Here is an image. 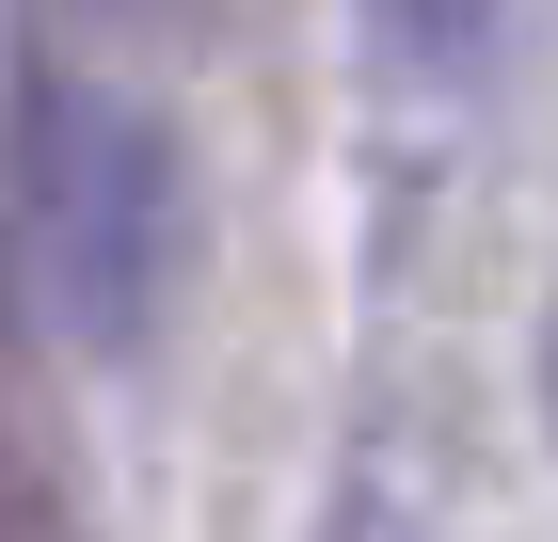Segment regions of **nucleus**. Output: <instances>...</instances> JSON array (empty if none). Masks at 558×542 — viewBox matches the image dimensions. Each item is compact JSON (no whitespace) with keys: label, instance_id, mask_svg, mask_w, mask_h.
<instances>
[{"label":"nucleus","instance_id":"4","mask_svg":"<svg viewBox=\"0 0 558 542\" xmlns=\"http://www.w3.org/2000/svg\"><path fill=\"white\" fill-rule=\"evenodd\" d=\"M543 383H558V335H543Z\"/></svg>","mask_w":558,"mask_h":542},{"label":"nucleus","instance_id":"2","mask_svg":"<svg viewBox=\"0 0 558 542\" xmlns=\"http://www.w3.org/2000/svg\"><path fill=\"white\" fill-rule=\"evenodd\" d=\"M0 542H81V447L16 320H0Z\"/></svg>","mask_w":558,"mask_h":542},{"label":"nucleus","instance_id":"1","mask_svg":"<svg viewBox=\"0 0 558 542\" xmlns=\"http://www.w3.org/2000/svg\"><path fill=\"white\" fill-rule=\"evenodd\" d=\"M16 255H33V303L81 351H144L175 272H192V160H175V128L144 96L48 64L16 96Z\"/></svg>","mask_w":558,"mask_h":542},{"label":"nucleus","instance_id":"3","mask_svg":"<svg viewBox=\"0 0 558 542\" xmlns=\"http://www.w3.org/2000/svg\"><path fill=\"white\" fill-rule=\"evenodd\" d=\"M367 16V64L399 96H478L511 64V0H351Z\"/></svg>","mask_w":558,"mask_h":542}]
</instances>
